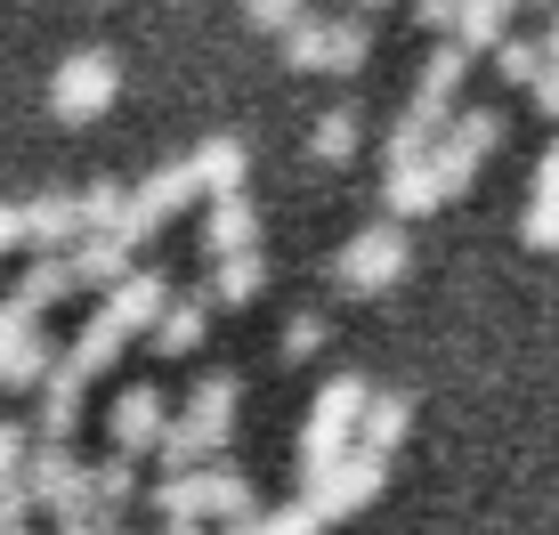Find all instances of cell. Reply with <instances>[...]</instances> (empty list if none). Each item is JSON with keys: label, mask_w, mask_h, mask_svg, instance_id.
Segmentation results:
<instances>
[{"label": "cell", "mask_w": 559, "mask_h": 535, "mask_svg": "<svg viewBox=\"0 0 559 535\" xmlns=\"http://www.w3.org/2000/svg\"><path fill=\"white\" fill-rule=\"evenodd\" d=\"M365 49H373L365 16H317L308 9L300 25L284 33V66H300V73H357Z\"/></svg>", "instance_id": "obj_1"}, {"label": "cell", "mask_w": 559, "mask_h": 535, "mask_svg": "<svg viewBox=\"0 0 559 535\" xmlns=\"http://www.w3.org/2000/svg\"><path fill=\"white\" fill-rule=\"evenodd\" d=\"M114 90H122V57L114 49H73V57H57V73H49V114L57 122H90V114L114 106Z\"/></svg>", "instance_id": "obj_2"}, {"label": "cell", "mask_w": 559, "mask_h": 535, "mask_svg": "<svg viewBox=\"0 0 559 535\" xmlns=\"http://www.w3.org/2000/svg\"><path fill=\"white\" fill-rule=\"evenodd\" d=\"M406 260H414L406 227L373 219V227H357V236L341 243V284H349V293H390V284L406 276Z\"/></svg>", "instance_id": "obj_3"}, {"label": "cell", "mask_w": 559, "mask_h": 535, "mask_svg": "<svg viewBox=\"0 0 559 535\" xmlns=\"http://www.w3.org/2000/svg\"><path fill=\"white\" fill-rule=\"evenodd\" d=\"M179 203H195V170L187 163H163V170H146L139 187H130V219H122V243H139V236H154Z\"/></svg>", "instance_id": "obj_4"}, {"label": "cell", "mask_w": 559, "mask_h": 535, "mask_svg": "<svg viewBox=\"0 0 559 535\" xmlns=\"http://www.w3.org/2000/svg\"><path fill=\"white\" fill-rule=\"evenodd\" d=\"M203 252H211V260L260 252V212H252V195H211V219H203Z\"/></svg>", "instance_id": "obj_5"}, {"label": "cell", "mask_w": 559, "mask_h": 535, "mask_svg": "<svg viewBox=\"0 0 559 535\" xmlns=\"http://www.w3.org/2000/svg\"><path fill=\"white\" fill-rule=\"evenodd\" d=\"M25 243H41V252H57V243H82V195H73V187L33 195V203H25Z\"/></svg>", "instance_id": "obj_6"}, {"label": "cell", "mask_w": 559, "mask_h": 535, "mask_svg": "<svg viewBox=\"0 0 559 535\" xmlns=\"http://www.w3.org/2000/svg\"><path fill=\"white\" fill-rule=\"evenodd\" d=\"M187 170H195V195H243V170H252V155H243V139H203L195 155H187Z\"/></svg>", "instance_id": "obj_7"}, {"label": "cell", "mask_w": 559, "mask_h": 535, "mask_svg": "<svg viewBox=\"0 0 559 535\" xmlns=\"http://www.w3.org/2000/svg\"><path fill=\"white\" fill-rule=\"evenodd\" d=\"M462 73H471V57H462L454 41H438L430 57H421V73H414V106L447 122V114H454V90H462Z\"/></svg>", "instance_id": "obj_8"}, {"label": "cell", "mask_w": 559, "mask_h": 535, "mask_svg": "<svg viewBox=\"0 0 559 535\" xmlns=\"http://www.w3.org/2000/svg\"><path fill=\"white\" fill-rule=\"evenodd\" d=\"M527 9V0H462V16H454V49L462 57H478V49H503V33H511V16Z\"/></svg>", "instance_id": "obj_9"}, {"label": "cell", "mask_w": 559, "mask_h": 535, "mask_svg": "<svg viewBox=\"0 0 559 535\" xmlns=\"http://www.w3.org/2000/svg\"><path fill=\"white\" fill-rule=\"evenodd\" d=\"M163 309H170V284H163V268H130V276L114 284V309H106V317L130 333V324H154Z\"/></svg>", "instance_id": "obj_10"}, {"label": "cell", "mask_w": 559, "mask_h": 535, "mask_svg": "<svg viewBox=\"0 0 559 535\" xmlns=\"http://www.w3.org/2000/svg\"><path fill=\"white\" fill-rule=\"evenodd\" d=\"M357 406H365V381H333V390L317 397V430H308V463H324V454L341 447V430L357 423Z\"/></svg>", "instance_id": "obj_11"}, {"label": "cell", "mask_w": 559, "mask_h": 535, "mask_svg": "<svg viewBox=\"0 0 559 535\" xmlns=\"http://www.w3.org/2000/svg\"><path fill=\"white\" fill-rule=\"evenodd\" d=\"M122 219H130V187L122 179H90L82 187V236H114L122 243Z\"/></svg>", "instance_id": "obj_12"}, {"label": "cell", "mask_w": 559, "mask_h": 535, "mask_svg": "<svg viewBox=\"0 0 559 535\" xmlns=\"http://www.w3.org/2000/svg\"><path fill=\"white\" fill-rule=\"evenodd\" d=\"M66 260H73V284H122L130 276V243H114V236H82Z\"/></svg>", "instance_id": "obj_13"}, {"label": "cell", "mask_w": 559, "mask_h": 535, "mask_svg": "<svg viewBox=\"0 0 559 535\" xmlns=\"http://www.w3.org/2000/svg\"><path fill=\"white\" fill-rule=\"evenodd\" d=\"M495 139H503V106H462L454 122H447V146H462L471 163H487Z\"/></svg>", "instance_id": "obj_14"}, {"label": "cell", "mask_w": 559, "mask_h": 535, "mask_svg": "<svg viewBox=\"0 0 559 535\" xmlns=\"http://www.w3.org/2000/svg\"><path fill=\"white\" fill-rule=\"evenodd\" d=\"M357 139H365V114L357 106H333V114H317V163H349L357 155Z\"/></svg>", "instance_id": "obj_15"}, {"label": "cell", "mask_w": 559, "mask_h": 535, "mask_svg": "<svg viewBox=\"0 0 559 535\" xmlns=\"http://www.w3.org/2000/svg\"><path fill=\"white\" fill-rule=\"evenodd\" d=\"M551 66V41H527V33H503V49H495V73L503 82H527L535 90V73Z\"/></svg>", "instance_id": "obj_16"}, {"label": "cell", "mask_w": 559, "mask_h": 535, "mask_svg": "<svg viewBox=\"0 0 559 535\" xmlns=\"http://www.w3.org/2000/svg\"><path fill=\"white\" fill-rule=\"evenodd\" d=\"M66 293H73V260H66V252H41V260L25 268V293H16V300H25V309H41V300H66Z\"/></svg>", "instance_id": "obj_17"}, {"label": "cell", "mask_w": 559, "mask_h": 535, "mask_svg": "<svg viewBox=\"0 0 559 535\" xmlns=\"http://www.w3.org/2000/svg\"><path fill=\"white\" fill-rule=\"evenodd\" d=\"M195 341H203V300H170V309L154 317V349L179 357V349H195Z\"/></svg>", "instance_id": "obj_18"}, {"label": "cell", "mask_w": 559, "mask_h": 535, "mask_svg": "<svg viewBox=\"0 0 559 535\" xmlns=\"http://www.w3.org/2000/svg\"><path fill=\"white\" fill-rule=\"evenodd\" d=\"M430 179H438V203H447V195H462V187L478 179V163L462 155V146H447V130H438V146H430Z\"/></svg>", "instance_id": "obj_19"}, {"label": "cell", "mask_w": 559, "mask_h": 535, "mask_svg": "<svg viewBox=\"0 0 559 535\" xmlns=\"http://www.w3.org/2000/svg\"><path fill=\"white\" fill-rule=\"evenodd\" d=\"M260 284H267V260L260 252H236V260H219V284H211V293H219V300H252Z\"/></svg>", "instance_id": "obj_20"}, {"label": "cell", "mask_w": 559, "mask_h": 535, "mask_svg": "<svg viewBox=\"0 0 559 535\" xmlns=\"http://www.w3.org/2000/svg\"><path fill=\"white\" fill-rule=\"evenodd\" d=\"M373 479H381V463H341V471H333V479H324L317 495H324V511H341V503H357V495L373 487Z\"/></svg>", "instance_id": "obj_21"}, {"label": "cell", "mask_w": 559, "mask_h": 535, "mask_svg": "<svg viewBox=\"0 0 559 535\" xmlns=\"http://www.w3.org/2000/svg\"><path fill=\"white\" fill-rule=\"evenodd\" d=\"M308 16V0H243V25L252 33H293Z\"/></svg>", "instance_id": "obj_22"}, {"label": "cell", "mask_w": 559, "mask_h": 535, "mask_svg": "<svg viewBox=\"0 0 559 535\" xmlns=\"http://www.w3.org/2000/svg\"><path fill=\"white\" fill-rule=\"evenodd\" d=\"M519 236H527L535 252H559V195H535L527 219H519Z\"/></svg>", "instance_id": "obj_23"}, {"label": "cell", "mask_w": 559, "mask_h": 535, "mask_svg": "<svg viewBox=\"0 0 559 535\" xmlns=\"http://www.w3.org/2000/svg\"><path fill=\"white\" fill-rule=\"evenodd\" d=\"M154 406H163L154 390H130V397H122V414H114V423H122V438H146V430H154Z\"/></svg>", "instance_id": "obj_24"}, {"label": "cell", "mask_w": 559, "mask_h": 535, "mask_svg": "<svg viewBox=\"0 0 559 535\" xmlns=\"http://www.w3.org/2000/svg\"><path fill=\"white\" fill-rule=\"evenodd\" d=\"M454 16H462V0H414V25L421 33H447V41H454Z\"/></svg>", "instance_id": "obj_25"}, {"label": "cell", "mask_w": 559, "mask_h": 535, "mask_svg": "<svg viewBox=\"0 0 559 535\" xmlns=\"http://www.w3.org/2000/svg\"><path fill=\"white\" fill-rule=\"evenodd\" d=\"M308 349H324V317H293L284 324V357H308Z\"/></svg>", "instance_id": "obj_26"}, {"label": "cell", "mask_w": 559, "mask_h": 535, "mask_svg": "<svg viewBox=\"0 0 559 535\" xmlns=\"http://www.w3.org/2000/svg\"><path fill=\"white\" fill-rule=\"evenodd\" d=\"M365 423H373V438H397V430H406V397H373Z\"/></svg>", "instance_id": "obj_27"}, {"label": "cell", "mask_w": 559, "mask_h": 535, "mask_svg": "<svg viewBox=\"0 0 559 535\" xmlns=\"http://www.w3.org/2000/svg\"><path fill=\"white\" fill-rule=\"evenodd\" d=\"M535 195H559V139L544 146V163H535Z\"/></svg>", "instance_id": "obj_28"}, {"label": "cell", "mask_w": 559, "mask_h": 535, "mask_svg": "<svg viewBox=\"0 0 559 535\" xmlns=\"http://www.w3.org/2000/svg\"><path fill=\"white\" fill-rule=\"evenodd\" d=\"M9 243H25V203H0V252Z\"/></svg>", "instance_id": "obj_29"}, {"label": "cell", "mask_w": 559, "mask_h": 535, "mask_svg": "<svg viewBox=\"0 0 559 535\" xmlns=\"http://www.w3.org/2000/svg\"><path fill=\"white\" fill-rule=\"evenodd\" d=\"M535 106H544V114H559V57H551L544 73H535Z\"/></svg>", "instance_id": "obj_30"}, {"label": "cell", "mask_w": 559, "mask_h": 535, "mask_svg": "<svg viewBox=\"0 0 559 535\" xmlns=\"http://www.w3.org/2000/svg\"><path fill=\"white\" fill-rule=\"evenodd\" d=\"M357 9H381V0H357Z\"/></svg>", "instance_id": "obj_31"}]
</instances>
